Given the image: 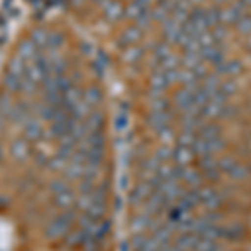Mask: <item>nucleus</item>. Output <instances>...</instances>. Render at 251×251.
Instances as JSON below:
<instances>
[{"label": "nucleus", "instance_id": "39448f33", "mask_svg": "<svg viewBox=\"0 0 251 251\" xmlns=\"http://www.w3.org/2000/svg\"><path fill=\"white\" fill-rule=\"evenodd\" d=\"M49 188H50V191L54 194H57V193H62V191H66V189H69V186L64 183V181L57 179V181H52Z\"/></svg>", "mask_w": 251, "mask_h": 251}, {"label": "nucleus", "instance_id": "423d86ee", "mask_svg": "<svg viewBox=\"0 0 251 251\" xmlns=\"http://www.w3.org/2000/svg\"><path fill=\"white\" fill-rule=\"evenodd\" d=\"M2 157H3V151H2V148H0V161H2Z\"/></svg>", "mask_w": 251, "mask_h": 251}, {"label": "nucleus", "instance_id": "f03ea898", "mask_svg": "<svg viewBox=\"0 0 251 251\" xmlns=\"http://www.w3.org/2000/svg\"><path fill=\"white\" fill-rule=\"evenodd\" d=\"M29 152H30V149H29V146H27V143L24 139L14 141L12 146H10V154L14 156L17 161L27 159V157H29Z\"/></svg>", "mask_w": 251, "mask_h": 251}, {"label": "nucleus", "instance_id": "20e7f679", "mask_svg": "<svg viewBox=\"0 0 251 251\" xmlns=\"http://www.w3.org/2000/svg\"><path fill=\"white\" fill-rule=\"evenodd\" d=\"M40 126L37 123H25V127H24V134L29 141H35L40 137Z\"/></svg>", "mask_w": 251, "mask_h": 251}, {"label": "nucleus", "instance_id": "7ed1b4c3", "mask_svg": "<svg viewBox=\"0 0 251 251\" xmlns=\"http://www.w3.org/2000/svg\"><path fill=\"white\" fill-rule=\"evenodd\" d=\"M54 201L59 208L67 209L69 206L74 203V193H72L71 189H66V191H62V193H57V194H54Z\"/></svg>", "mask_w": 251, "mask_h": 251}, {"label": "nucleus", "instance_id": "f257e3e1", "mask_svg": "<svg viewBox=\"0 0 251 251\" xmlns=\"http://www.w3.org/2000/svg\"><path fill=\"white\" fill-rule=\"evenodd\" d=\"M72 216H74V213L69 211L66 214H62V216H57L55 220H52L46 226V236L50 238V240H57V238L66 236L69 229H71Z\"/></svg>", "mask_w": 251, "mask_h": 251}]
</instances>
